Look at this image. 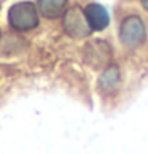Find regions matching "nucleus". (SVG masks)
I'll return each instance as SVG.
<instances>
[{"label":"nucleus","instance_id":"nucleus-6","mask_svg":"<svg viewBox=\"0 0 148 154\" xmlns=\"http://www.w3.org/2000/svg\"><path fill=\"white\" fill-rule=\"evenodd\" d=\"M119 68L116 65H109L104 68L99 78V89L104 94H113L119 88Z\"/></svg>","mask_w":148,"mask_h":154},{"label":"nucleus","instance_id":"nucleus-8","mask_svg":"<svg viewBox=\"0 0 148 154\" xmlns=\"http://www.w3.org/2000/svg\"><path fill=\"white\" fill-rule=\"evenodd\" d=\"M140 3L143 5V8H145V10L148 11V0H140Z\"/></svg>","mask_w":148,"mask_h":154},{"label":"nucleus","instance_id":"nucleus-2","mask_svg":"<svg viewBox=\"0 0 148 154\" xmlns=\"http://www.w3.org/2000/svg\"><path fill=\"white\" fill-rule=\"evenodd\" d=\"M119 38L124 46L128 48H139L146 40V27L140 16L131 14L126 16L119 27Z\"/></svg>","mask_w":148,"mask_h":154},{"label":"nucleus","instance_id":"nucleus-4","mask_svg":"<svg viewBox=\"0 0 148 154\" xmlns=\"http://www.w3.org/2000/svg\"><path fill=\"white\" fill-rule=\"evenodd\" d=\"M64 29L73 38H84L93 32L86 19V14H84V10L80 7H72L64 14Z\"/></svg>","mask_w":148,"mask_h":154},{"label":"nucleus","instance_id":"nucleus-7","mask_svg":"<svg viewBox=\"0 0 148 154\" xmlns=\"http://www.w3.org/2000/svg\"><path fill=\"white\" fill-rule=\"evenodd\" d=\"M69 0H38V8L46 19H56L64 13Z\"/></svg>","mask_w":148,"mask_h":154},{"label":"nucleus","instance_id":"nucleus-3","mask_svg":"<svg viewBox=\"0 0 148 154\" xmlns=\"http://www.w3.org/2000/svg\"><path fill=\"white\" fill-rule=\"evenodd\" d=\"M110 59H112V48L109 42L93 40V42L86 43V46H84V62L89 67L96 68V70L105 68L109 67Z\"/></svg>","mask_w":148,"mask_h":154},{"label":"nucleus","instance_id":"nucleus-5","mask_svg":"<svg viewBox=\"0 0 148 154\" xmlns=\"http://www.w3.org/2000/svg\"><path fill=\"white\" fill-rule=\"evenodd\" d=\"M84 14L89 22L93 32H99L107 29V26L110 24V14L105 7H102L100 3H88L84 7Z\"/></svg>","mask_w":148,"mask_h":154},{"label":"nucleus","instance_id":"nucleus-1","mask_svg":"<svg viewBox=\"0 0 148 154\" xmlns=\"http://www.w3.org/2000/svg\"><path fill=\"white\" fill-rule=\"evenodd\" d=\"M8 22L16 32H27L38 26V11L32 2L14 3L8 10Z\"/></svg>","mask_w":148,"mask_h":154}]
</instances>
